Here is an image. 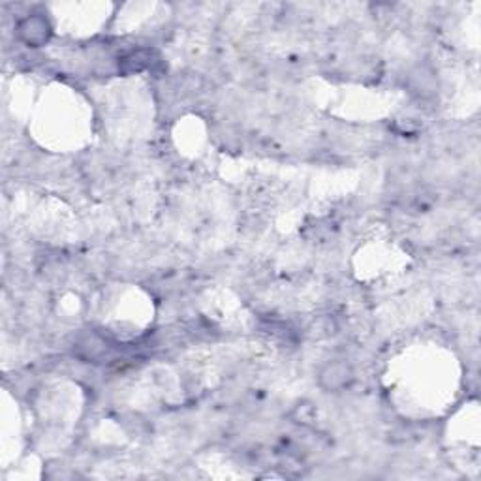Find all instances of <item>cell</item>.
<instances>
[{"mask_svg":"<svg viewBox=\"0 0 481 481\" xmlns=\"http://www.w3.org/2000/svg\"><path fill=\"white\" fill-rule=\"evenodd\" d=\"M316 380L322 391L336 395L354 386L356 369H354V365L346 359H329L318 369Z\"/></svg>","mask_w":481,"mask_h":481,"instance_id":"obj_1","label":"cell"},{"mask_svg":"<svg viewBox=\"0 0 481 481\" xmlns=\"http://www.w3.org/2000/svg\"><path fill=\"white\" fill-rule=\"evenodd\" d=\"M17 40L28 47H42L53 36V26L42 14L25 15L15 26Z\"/></svg>","mask_w":481,"mask_h":481,"instance_id":"obj_2","label":"cell"}]
</instances>
